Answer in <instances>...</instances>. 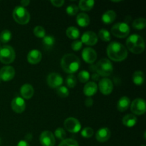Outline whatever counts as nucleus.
<instances>
[{
    "mask_svg": "<svg viewBox=\"0 0 146 146\" xmlns=\"http://www.w3.org/2000/svg\"><path fill=\"white\" fill-rule=\"evenodd\" d=\"M81 42L87 46H94L98 42V36L94 31H86L81 36Z\"/></svg>",
    "mask_w": 146,
    "mask_h": 146,
    "instance_id": "dca6fc26",
    "label": "nucleus"
},
{
    "mask_svg": "<svg viewBox=\"0 0 146 146\" xmlns=\"http://www.w3.org/2000/svg\"><path fill=\"white\" fill-rule=\"evenodd\" d=\"M77 83L76 78L74 74H69L68 76L66 77V86L68 88H73L76 86Z\"/></svg>",
    "mask_w": 146,
    "mask_h": 146,
    "instance_id": "2f4dec72",
    "label": "nucleus"
},
{
    "mask_svg": "<svg viewBox=\"0 0 146 146\" xmlns=\"http://www.w3.org/2000/svg\"><path fill=\"white\" fill-rule=\"evenodd\" d=\"M82 58L86 63L90 64H92L93 63L95 62L97 58V53L94 48H90V47H86L84 48L82 51Z\"/></svg>",
    "mask_w": 146,
    "mask_h": 146,
    "instance_id": "4468645a",
    "label": "nucleus"
},
{
    "mask_svg": "<svg viewBox=\"0 0 146 146\" xmlns=\"http://www.w3.org/2000/svg\"><path fill=\"white\" fill-rule=\"evenodd\" d=\"M0 83H1V80H0Z\"/></svg>",
    "mask_w": 146,
    "mask_h": 146,
    "instance_id": "8fccbe9b",
    "label": "nucleus"
},
{
    "mask_svg": "<svg viewBox=\"0 0 146 146\" xmlns=\"http://www.w3.org/2000/svg\"><path fill=\"white\" fill-rule=\"evenodd\" d=\"M56 93L58 96L61 98H66L69 95V91L68 88L66 86H60L56 88Z\"/></svg>",
    "mask_w": 146,
    "mask_h": 146,
    "instance_id": "72a5a7b5",
    "label": "nucleus"
},
{
    "mask_svg": "<svg viewBox=\"0 0 146 146\" xmlns=\"http://www.w3.org/2000/svg\"><path fill=\"white\" fill-rule=\"evenodd\" d=\"M97 91H98V86L94 81H89L84 86V94L86 96H93L96 94Z\"/></svg>",
    "mask_w": 146,
    "mask_h": 146,
    "instance_id": "aec40b11",
    "label": "nucleus"
},
{
    "mask_svg": "<svg viewBox=\"0 0 146 146\" xmlns=\"http://www.w3.org/2000/svg\"><path fill=\"white\" fill-rule=\"evenodd\" d=\"M145 75L141 71H137L133 73V82L137 86H141L144 83Z\"/></svg>",
    "mask_w": 146,
    "mask_h": 146,
    "instance_id": "393cba45",
    "label": "nucleus"
},
{
    "mask_svg": "<svg viewBox=\"0 0 146 146\" xmlns=\"http://www.w3.org/2000/svg\"><path fill=\"white\" fill-rule=\"evenodd\" d=\"M95 71L100 76L106 78L112 74L113 71V66L112 63L108 58H101L96 63L95 66Z\"/></svg>",
    "mask_w": 146,
    "mask_h": 146,
    "instance_id": "20e7f679",
    "label": "nucleus"
},
{
    "mask_svg": "<svg viewBox=\"0 0 146 146\" xmlns=\"http://www.w3.org/2000/svg\"><path fill=\"white\" fill-rule=\"evenodd\" d=\"M20 93H21V95L23 97V98L28 100L33 97L34 90L31 84H25L21 86V88H20Z\"/></svg>",
    "mask_w": 146,
    "mask_h": 146,
    "instance_id": "6ab92c4d",
    "label": "nucleus"
},
{
    "mask_svg": "<svg viewBox=\"0 0 146 146\" xmlns=\"http://www.w3.org/2000/svg\"><path fill=\"white\" fill-rule=\"evenodd\" d=\"M100 78V76L98 74H94L92 75V79L94 81H98Z\"/></svg>",
    "mask_w": 146,
    "mask_h": 146,
    "instance_id": "a18cd8bd",
    "label": "nucleus"
},
{
    "mask_svg": "<svg viewBox=\"0 0 146 146\" xmlns=\"http://www.w3.org/2000/svg\"><path fill=\"white\" fill-rule=\"evenodd\" d=\"M11 108L17 113H21L25 111L26 104L24 98L21 97L17 96L11 101Z\"/></svg>",
    "mask_w": 146,
    "mask_h": 146,
    "instance_id": "2eb2a0df",
    "label": "nucleus"
},
{
    "mask_svg": "<svg viewBox=\"0 0 146 146\" xmlns=\"http://www.w3.org/2000/svg\"><path fill=\"white\" fill-rule=\"evenodd\" d=\"M98 36L104 41H109L111 39V34L108 30L105 29H101L98 31Z\"/></svg>",
    "mask_w": 146,
    "mask_h": 146,
    "instance_id": "7c9ffc66",
    "label": "nucleus"
},
{
    "mask_svg": "<svg viewBox=\"0 0 146 146\" xmlns=\"http://www.w3.org/2000/svg\"><path fill=\"white\" fill-rule=\"evenodd\" d=\"M131 110L135 115H143L146 111L145 101L142 98H136L131 103Z\"/></svg>",
    "mask_w": 146,
    "mask_h": 146,
    "instance_id": "1a4fd4ad",
    "label": "nucleus"
},
{
    "mask_svg": "<svg viewBox=\"0 0 146 146\" xmlns=\"http://www.w3.org/2000/svg\"><path fill=\"white\" fill-rule=\"evenodd\" d=\"M1 46V42H0V47Z\"/></svg>",
    "mask_w": 146,
    "mask_h": 146,
    "instance_id": "de8ad7c7",
    "label": "nucleus"
},
{
    "mask_svg": "<svg viewBox=\"0 0 146 146\" xmlns=\"http://www.w3.org/2000/svg\"><path fill=\"white\" fill-rule=\"evenodd\" d=\"M94 4H95V1H93V0H81L79 1L78 7L82 11H88L92 9Z\"/></svg>",
    "mask_w": 146,
    "mask_h": 146,
    "instance_id": "a878e982",
    "label": "nucleus"
},
{
    "mask_svg": "<svg viewBox=\"0 0 146 146\" xmlns=\"http://www.w3.org/2000/svg\"><path fill=\"white\" fill-rule=\"evenodd\" d=\"M82 45L83 43L81 42V40H74L71 44V48L74 51H78L82 48Z\"/></svg>",
    "mask_w": 146,
    "mask_h": 146,
    "instance_id": "ea45409f",
    "label": "nucleus"
},
{
    "mask_svg": "<svg viewBox=\"0 0 146 146\" xmlns=\"http://www.w3.org/2000/svg\"><path fill=\"white\" fill-rule=\"evenodd\" d=\"M90 21L91 20H90L89 16L85 13H80L76 17V23L78 26L81 27H86L88 26Z\"/></svg>",
    "mask_w": 146,
    "mask_h": 146,
    "instance_id": "5701e85b",
    "label": "nucleus"
},
{
    "mask_svg": "<svg viewBox=\"0 0 146 146\" xmlns=\"http://www.w3.org/2000/svg\"><path fill=\"white\" fill-rule=\"evenodd\" d=\"M122 123L125 126L128 128H132L136 124L137 118L133 114H127L123 118Z\"/></svg>",
    "mask_w": 146,
    "mask_h": 146,
    "instance_id": "4be33fe9",
    "label": "nucleus"
},
{
    "mask_svg": "<svg viewBox=\"0 0 146 146\" xmlns=\"http://www.w3.org/2000/svg\"><path fill=\"white\" fill-rule=\"evenodd\" d=\"M58 146H78V143L76 140L72 138H66L60 143Z\"/></svg>",
    "mask_w": 146,
    "mask_h": 146,
    "instance_id": "e433bc0d",
    "label": "nucleus"
},
{
    "mask_svg": "<svg viewBox=\"0 0 146 146\" xmlns=\"http://www.w3.org/2000/svg\"><path fill=\"white\" fill-rule=\"evenodd\" d=\"M51 3L53 6L56 7H61L64 5V0H51Z\"/></svg>",
    "mask_w": 146,
    "mask_h": 146,
    "instance_id": "a19ab883",
    "label": "nucleus"
},
{
    "mask_svg": "<svg viewBox=\"0 0 146 146\" xmlns=\"http://www.w3.org/2000/svg\"><path fill=\"white\" fill-rule=\"evenodd\" d=\"M64 128L67 131L72 133H76L81 129V123L78 119L73 117L66 118L64 121Z\"/></svg>",
    "mask_w": 146,
    "mask_h": 146,
    "instance_id": "6e6552de",
    "label": "nucleus"
},
{
    "mask_svg": "<svg viewBox=\"0 0 146 146\" xmlns=\"http://www.w3.org/2000/svg\"><path fill=\"white\" fill-rule=\"evenodd\" d=\"M98 87L101 94L104 95H109L113 89V84L109 78H103L99 81Z\"/></svg>",
    "mask_w": 146,
    "mask_h": 146,
    "instance_id": "9d476101",
    "label": "nucleus"
},
{
    "mask_svg": "<svg viewBox=\"0 0 146 146\" xmlns=\"http://www.w3.org/2000/svg\"><path fill=\"white\" fill-rule=\"evenodd\" d=\"M111 33L115 37L125 38L129 35L130 27L126 22H118L113 26Z\"/></svg>",
    "mask_w": 146,
    "mask_h": 146,
    "instance_id": "0eeeda50",
    "label": "nucleus"
},
{
    "mask_svg": "<svg viewBox=\"0 0 146 146\" xmlns=\"http://www.w3.org/2000/svg\"><path fill=\"white\" fill-rule=\"evenodd\" d=\"M47 84L52 88H57L63 84V78L58 73H51L47 76Z\"/></svg>",
    "mask_w": 146,
    "mask_h": 146,
    "instance_id": "f8f14e48",
    "label": "nucleus"
},
{
    "mask_svg": "<svg viewBox=\"0 0 146 146\" xmlns=\"http://www.w3.org/2000/svg\"><path fill=\"white\" fill-rule=\"evenodd\" d=\"M107 55L114 61H122L128 56V50L122 44L113 41L107 47Z\"/></svg>",
    "mask_w": 146,
    "mask_h": 146,
    "instance_id": "f257e3e1",
    "label": "nucleus"
},
{
    "mask_svg": "<svg viewBox=\"0 0 146 146\" xmlns=\"http://www.w3.org/2000/svg\"><path fill=\"white\" fill-rule=\"evenodd\" d=\"M141 146H145V145H141Z\"/></svg>",
    "mask_w": 146,
    "mask_h": 146,
    "instance_id": "3c124183",
    "label": "nucleus"
},
{
    "mask_svg": "<svg viewBox=\"0 0 146 146\" xmlns=\"http://www.w3.org/2000/svg\"><path fill=\"white\" fill-rule=\"evenodd\" d=\"M93 103H94V101L91 97H88L85 101V104L87 107L91 106L93 105Z\"/></svg>",
    "mask_w": 146,
    "mask_h": 146,
    "instance_id": "79ce46f5",
    "label": "nucleus"
},
{
    "mask_svg": "<svg viewBox=\"0 0 146 146\" xmlns=\"http://www.w3.org/2000/svg\"><path fill=\"white\" fill-rule=\"evenodd\" d=\"M131 105V100L127 96H122L117 103V109L120 112H124L127 111Z\"/></svg>",
    "mask_w": 146,
    "mask_h": 146,
    "instance_id": "412c9836",
    "label": "nucleus"
},
{
    "mask_svg": "<svg viewBox=\"0 0 146 146\" xmlns=\"http://www.w3.org/2000/svg\"><path fill=\"white\" fill-rule=\"evenodd\" d=\"M15 76V70L11 66H6L0 69V80L9 81Z\"/></svg>",
    "mask_w": 146,
    "mask_h": 146,
    "instance_id": "ddd939ff",
    "label": "nucleus"
},
{
    "mask_svg": "<svg viewBox=\"0 0 146 146\" xmlns=\"http://www.w3.org/2000/svg\"><path fill=\"white\" fill-rule=\"evenodd\" d=\"M78 10H79V9L76 4H70L66 9V11L70 16H74L77 14Z\"/></svg>",
    "mask_w": 146,
    "mask_h": 146,
    "instance_id": "4c0bfd02",
    "label": "nucleus"
},
{
    "mask_svg": "<svg viewBox=\"0 0 146 146\" xmlns=\"http://www.w3.org/2000/svg\"><path fill=\"white\" fill-rule=\"evenodd\" d=\"M11 38V33L9 30L5 29L0 34V42L3 44L8 43Z\"/></svg>",
    "mask_w": 146,
    "mask_h": 146,
    "instance_id": "c756f323",
    "label": "nucleus"
},
{
    "mask_svg": "<svg viewBox=\"0 0 146 146\" xmlns=\"http://www.w3.org/2000/svg\"><path fill=\"white\" fill-rule=\"evenodd\" d=\"M126 46L131 53L140 54L145 49V41L142 36L137 34H131L126 40Z\"/></svg>",
    "mask_w": 146,
    "mask_h": 146,
    "instance_id": "7ed1b4c3",
    "label": "nucleus"
},
{
    "mask_svg": "<svg viewBox=\"0 0 146 146\" xmlns=\"http://www.w3.org/2000/svg\"><path fill=\"white\" fill-rule=\"evenodd\" d=\"M116 18V14L113 10H108L102 16V21L105 24H110L113 22Z\"/></svg>",
    "mask_w": 146,
    "mask_h": 146,
    "instance_id": "b1692460",
    "label": "nucleus"
},
{
    "mask_svg": "<svg viewBox=\"0 0 146 146\" xmlns=\"http://www.w3.org/2000/svg\"><path fill=\"white\" fill-rule=\"evenodd\" d=\"M20 3H21V7H27V6L30 4V1L29 0H22V1H21V2Z\"/></svg>",
    "mask_w": 146,
    "mask_h": 146,
    "instance_id": "c03bdc74",
    "label": "nucleus"
},
{
    "mask_svg": "<svg viewBox=\"0 0 146 146\" xmlns=\"http://www.w3.org/2000/svg\"><path fill=\"white\" fill-rule=\"evenodd\" d=\"M111 135V131L108 128H101L97 131L96 133V138L100 143H104L108 141Z\"/></svg>",
    "mask_w": 146,
    "mask_h": 146,
    "instance_id": "f3484780",
    "label": "nucleus"
},
{
    "mask_svg": "<svg viewBox=\"0 0 146 146\" xmlns=\"http://www.w3.org/2000/svg\"><path fill=\"white\" fill-rule=\"evenodd\" d=\"M42 43L44 46L45 47V48L50 49V48H51L54 46V44H55V38L53 36L51 35L45 36L43 38Z\"/></svg>",
    "mask_w": 146,
    "mask_h": 146,
    "instance_id": "cd10ccee",
    "label": "nucleus"
},
{
    "mask_svg": "<svg viewBox=\"0 0 146 146\" xmlns=\"http://www.w3.org/2000/svg\"><path fill=\"white\" fill-rule=\"evenodd\" d=\"M33 138V136H32V135H31V134H27V135H26V139H27V141H31V139H32Z\"/></svg>",
    "mask_w": 146,
    "mask_h": 146,
    "instance_id": "49530a36",
    "label": "nucleus"
},
{
    "mask_svg": "<svg viewBox=\"0 0 146 146\" xmlns=\"http://www.w3.org/2000/svg\"><path fill=\"white\" fill-rule=\"evenodd\" d=\"M94 131L93 130V128H90V127H86V128H84V129L81 131V135L82 137L85 138H90L94 135Z\"/></svg>",
    "mask_w": 146,
    "mask_h": 146,
    "instance_id": "58836bf2",
    "label": "nucleus"
},
{
    "mask_svg": "<svg viewBox=\"0 0 146 146\" xmlns=\"http://www.w3.org/2000/svg\"><path fill=\"white\" fill-rule=\"evenodd\" d=\"M34 34L38 38H44L46 35L45 29L41 26H36L34 29Z\"/></svg>",
    "mask_w": 146,
    "mask_h": 146,
    "instance_id": "f704fd0d",
    "label": "nucleus"
},
{
    "mask_svg": "<svg viewBox=\"0 0 146 146\" xmlns=\"http://www.w3.org/2000/svg\"><path fill=\"white\" fill-rule=\"evenodd\" d=\"M40 143L43 146H54L56 143L55 137L49 131H45L40 135Z\"/></svg>",
    "mask_w": 146,
    "mask_h": 146,
    "instance_id": "9b49d317",
    "label": "nucleus"
},
{
    "mask_svg": "<svg viewBox=\"0 0 146 146\" xmlns=\"http://www.w3.org/2000/svg\"><path fill=\"white\" fill-rule=\"evenodd\" d=\"M61 66L65 72L73 74L79 69L81 66V61L77 56L73 54H67L61 58Z\"/></svg>",
    "mask_w": 146,
    "mask_h": 146,
    "instance_id": "f03ea898",
    "label": "nucleus"
},
{
    "mask_svg": "<svg viewBox=\"0 0 146 146\" xmlns=\"http://www.w3.org/2000/svg\"><path fill=\"white\" fill-rule=\"evenodd\" d=\"M16 54L14 48L9 45L0 47V61L4 64H10L15 60Z\"/></svg>",
    "mask_w": 146,
    "mask_h": 146,
    "instance_id": "423d86ee",
    "label": "nucleus"
},
{
    "mask_svg": "<svg viewBox=\"0 0 146 146\" xmlns=\"http://www.w3.org/2000/svg\"><path fill=\"white\" fill-rule=\"evenodd\" d=\"M17 146H30L29 144L28 143V142H27L26 141H20L18 143Z\"/></svg>",
    "mask_w": 146,
    "mask_h": 146,
    "instance_id": "37998d69",
    "label": "nucleus"
},
{
    "mask_svg": "<svg viewBox=\"0 0 146 146\" xmlns=\"http://www.w3.org/2000/svg\"><path fill=\"white\" fill-rule=\"evenodd\" d=\"M42 54L41 51L37 49H33L29 52L27 55V60L31 64H37L41 61Z\"/></svg>",
    "mask_w": 146,
    "mask_h": 146,
    "instance_id": "a211bd4d",
    "label": "nucleus"
},
{
    "mask_svg": "<svg viewBox=\"0 0 146 146\" xmlns=\"http://www.w3.org/2000/svg\"><path fill=\"white\" fill-rule=\"evenodd\" d=\"M54 137H56L58 140H61V141H64L66 139V131L64 128H58L55 131L54 133Z\"/></svg>",
    "mask_w": 146,
    "mask_h": 146,
    "instance_id": "c9c22d12",
    "label": "nucleus"
},
{
    "mask_svg": "<svg viewBox=\"0 0 146 146\" xmlns=\"http://www.w3.org/2000/svg\"><path fill=\"white\" fill-rule=\"evenodd\" d=\"M0 144H1V138H0Z\"/></svg>",
    "mask_w": 146,
    "mask_h": 146,
    "instance_id": "09e8293b",
    "label": "nucleus"
},
{
    "mask_svg": "<svg viewBox=\"0 0 146 146\" xmlns=\"http://www.w3.org/2000/svg\"><path fill=\"white\" fill-rule=\"evenodd\" d=\"M78 78L80 82L81 83H86L88 82L90 78V74L88 71L86 70H83L81 72H79L78 75Z\"/></svg>",
    "mask_w": 146,
    "mask_h": 146,
    "instance_id": "473e14b6",
    "label": "nucleus"
},
{
    "mask_svg": "<svg viewBox=\"0 0 146 146\" xmlns=\"http://www.w3.org/2000/svg\"><path fill=\"white\" fill-rule=\"evenodd\" d=\"M66 34L71 39L76 40L80 36V31L76 27H70L66 31Z\"/></svg>",
    "mask_w": 146,
    "mask_h": 146,
    "instance_id": "bb28decb",
    "label": "nucleus"
},
{
    "mask_svg": "<svg viewBox=\"0 0 146 146\" xmlns=\"http://www.w3.org/2000/svg\"><path fill=\"white\" fill-rule=\"evenodd\" d=\"M146 27V20L144 18H138L133 21V27L135 29L142 30Z\"/></svg>",
    "mask_w": 146,
    "mask_h": 146,
    "instance_id": "c85d7f7f",
    "label": "nucleus"
},
{
    "mask_svg": "<svg viewBox=\"0 0 146 146\" xmlns=\"http://www.w3.org/2000/svg\"><path fill=\"white\" fill-rule=\"evenodd\" d=\"M13 18L18 24L24 25L28 24L30 20V14L25 7L17 6L13 10Z\"/></svg>",
    "mask_w": 146,
    "mask_h": 146,
    "instance_id": "39448f33",
    "label": "nucleus"
}]
</instances>
